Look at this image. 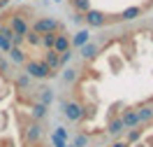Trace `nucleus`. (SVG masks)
<instances>
[{"instance_id":"nucleus-1","label":"nucleus","mask_w":153,"mask_h":147,"mask_svg":"<svg viewBox=\"0 0 153 147\" xmlns=\"http://www.w3.org/2000/svg\"><path fill=\"white\" fill-rule=\"evenodd\" d=\"M23 66H26V75H28L30 79H47V77H56V72L49 68L47 63H42V61H26Z\"/></svg>"},{"instance_id":"nucleus-2","label":"nucleus","mask_w":153,"mask_h":147,"mask_svg":"<svg viewBox=\"0 0 153 147\" xmlns=\"http://www.w3.org/2000/svg\"><path fill=\"white\" fill-rule=\"evenodd\" d=\"M58 21L51 19V17H39L35 23H33V33H37V35H47V33H58Z\"/></svg>"},{"instance_id":"nucleus-3","label":"nucleus","mask_w":153,"mask_h":147,"mask_svg":"<svg viewBox=\"0 0 153 147\" xmlns=\"http://www.w3.org/2000/svg\"><path fill=\"white\" fill-rule=\"evenodd\" d=\"M63 115H65L70 121H79L84 117V108L74 103V100H63Z\"/></svg>"},{"instance_id":"nucleus-4","label":"nucleus","mask_w":153,"mask_h":147,"mask_svg":"<svg viewBox=\"0 0 153 147\" xmlns=\"http://www.w3.org/2000/svg\"><path fill=\"white\" fill-rule=\"evenodd\" d=\"M10 30L14 33V35L23 38V35L30 30V26L26 23V17H21V14H12V17H10Z\"/></svg>"},{"instance_id":"nucleus-5","label":"nucleus","mask_w":153,"mask_h":147,"mask_svg":"<svg viewBox=\"0 0 153 147\" xmlns=\"http://www.w3.org/2000/svg\"><path fill=\"white\" fill-rule=\"evenodd\" d=\"M84 21H86L91 28H102V26L107 23V17L100 10H88L86 14H84Z\"/></svg>"},{"instance_id":"nucleus-6","label":"nucleus","mask_w":153,"mask_h":147,"mask_svg":"<svg viewBox=\"0 0 153 147\" xmlns=\"http://www.w3.org/2000/svg\"><path fill=\"white\" fill-rule=\"evenodd\" d=\"M53 51H56V54H65V51H72V47H70V38H67L65 33H56Z\"/></svg>"},{"instance_id":"nucleus-7","label":"nucleus","mask_w":153,"mask_h":147,"mask_svg":"<svg viewBox=\"0 0 153 147\" xmlns=\"http://www.w3.org/2000/svg\"><path fill=\"white\" fill-rule=\"evenodd\" d=\"M118 119H121L123 128H132V126H137V124H139V117H137V112H134V110H125Z\"/></svg>"},{"instance_id":"nucleus-8","label":"nucleus","mask_w":153,"mask_h":147,"mask_svg":"<svg viewBox=\"0 0 153 147\" xmlns=\"http://www.w3.org/2000/svg\"><path fill=\"white\" fill-rule=\"evenodd\" d=\"M12 35H14V33L10 30V26H2V28H0V49H2V51H10L12 49Z\"/></svg>"},{"instance_id":"nucleus-9","label":"nucleus","mask_w":153,"mask_h":147,"mask_svg":"<svg viewBox=\"0 0 153 147\" xmlns=\"http://www.w3.org/2000/svg\"><path fill=\"white\" fill-rule=\"evenodd\" d=\"M88 40H91V30H88V28H84V30H79L74 38L70 40V47H84Z\"/></svg>"},{"instance_id":"nucleus-10","label":"nucleus","mask_w":153,"mask_h":147,"mask_svg":"<svg viewBox=\"0 0 153 147\" xmlns=\"http://www.w3.org/2000/svg\"><path fill=\"white\" fill-rule=\"evenodd\" d=\"M42 63H47L51 70H58V68H60V63H58V54L53 51V49H47V51H44V59H42Z\"/></svg>"},{"instance_id":"nucleus-11","label":"nucleus","mask_w":153,"mask_h":147,"mask_svg":"<svg viewBox=\"0 0 153 147\" xmlns=\"http://www.w3.org/2000/svg\"><path fill=\"white\" fill-rule=\"evenodd\" d=\"M7 54H10V59L14 61V63H19V66H21V63H26V61H28V59H26V51H23L21 47H12L10 51H7Z\"/></svg>"},{"instance_id":"nucleus-12","label":"nucleus","mask_w":153,"mask_h":147,"mask_svg":"<svg viewBox=\"0 0 153 147\" xmlns=\"http://www.w3.org/2000/svg\"><path fill=\"white\" fill-rule=\"evenodd\" d=\"M142 14H144L142 7H128V10L121 12V19L123 21H132V19H137V17H142Z\"/></svg>"},{"instance_id":"nucleus-13","label":"nucleus","mask_w":153,"mask_h":147,"mask_svg":"<svg viewBox=\"0 0 153 147\" xmlns=\"http://www.w3.org/2000/svg\"><path fill=\"white\" fill-rule=\"evenodd\" d=\"M137 112V117H139V124L142 121H151L153 119V108H149V105H142L139 110H134Z\"/></svg>"},{"instance_id":"nucleus-14","label":"nucleus","mask_w":153,"mask_h":147,"mask_svg":"<svg viewBox=\"0 0 153 147\" xmlns=\"http://www.w3.org/2000/svg\"><path fill=\"white\" fill-rule=\"evenodd\" d=\"M39 124H30L28 126V131H26V138H28V142H37L39 140Z\"/></svg>"},{"instance_id":"nucleus-15","label":"nucleus","mask_w":153,"mask_h":147,"mask_svg":"<svg viewBox=\"0 0 153 147\" xmlns=\"http://www.w3.org/2000/svg\"><path fill=\"white\" fill-rule=\"evenodd\" d=\"M79 49H81L84 61H86V59H95V54H97V47H95V44H91V42H86L84 47H79Z\"/></svg>"},{"instance_id":"nucleus-16","label":"nucleus","mask_w":153,"mask_h":147,"mask_svg":"<svg viewBox=\"0 0 153 147\" xmlns=\"http://www.w3.org/2000/svg\"><path fill=\"white\" fill-rule=\"evenodd\" d=\"M72 7H74L79 14H86L91 10V0H72Z\"/></svg>"},{"instance_id":"nucleus-17","label":"nucleus","mask_w":153,"mask_h":147,"mask_svg":"<svg viewBox=\"0 0 153 147\" xmlns=\"http://www.w3.org/2000/svg\"><path fill=\"white\" fill-rule=\"evenodd\" d=\"M53 42H56V33H47V35L39 38V44L44 49H53Z\"/></svg>"},{"instance_id":"nucleus-18","label":"nucleus","mask_w":153,"mask_h":147,"mask_svg":"<svg viewBox=\"0 0 153 147\" xmlns=\"http://www.w3.org/2000/svg\"><path fill=\"white\" fill-rule=\"evenodd\" d=\"M30 115H33L35 119H42L44 115H47V105H42V103H35V105H33V110H30Z\"/></svg>"},{"instance_id":"nucleus-19","label":"nucleus","mask_w":153,"mask_h":147,"mask_svg":"<svg viewBox=\"0 0 153 147\" xmlns=\"http://www.w3.org/2000/svg\"><path fill=\"white\" fill-rule=\"evenodd\" d=\"M53 100V93H51V89H42V96H39V103L42 105H49Z\"/></svg>"},{"instance_id":"nucleus-20","label":"nucleus","mask_w":153,"mask_h":147,"mask_svg":"<svg viewBox=\"0 0 153 147\" xmlns=\"http://www.w3.org/2000/svg\"><path fill=\"white\" fill-rule=\"evenodd\" d=\"M107 131H109L111 136H116V133H121V131H123V124H121V119H114V121L109 124V128H107Z\"/></svg>"},{"instance_id":"nucleus-21","label":"nucleus","mask_w":153,"mask_h":147,"mask_svg":"<svg viewBox=\"0 0 153 147\" xmlns=\"http://www.w3.org/2000/svg\"><path fill=\"white\" fill-rule=\"evenodd\" d=\"M39 38H42V35H37V33H33V30H28V33L23 35V40H26L28 44H39Z\"/></svg>"},{"instance_id":"nucleus-22","label":"nucleus","mask_w":153,"mask_h":147,"mask_svg":"<svg viewBox=\"0 0 153 147\" xmlns=\"http://www.w3.org/2000/svg\"><path fill=\"white\" fill-rule=\"evenodd\" d=\"M63 79H65V82H70V84H72V82H74V79H76V70L67 68L65 72H63Z\"/></svg>"},{"instance_id":"nucleus-23","label":"nucleus","mask_w":153,"mask_h":147,"mask_svg":"<svg viewBox=\"0 0 153 147\" xmlns=\"http://www.w3.org/2000/svg\"><path fill=\"white\" fill-rule=\"evenodd\" d=\"M49 140L53 142V147H67V142H65V140H63V138H58V136H51V138H49Z\"/></svg>"},{"instance_id":"nucleus-24","label":"nucleus","mask_w":153,"mask_h":147,"mask_svg":"<svg viewBox=\"0 0 153 147\" xmlns=\"http://www.w3.org/2000/svg\"><path fill=\"white\" fill-rule=\"evenodd\" d=\"M139 136H142V131H139V128H134V131H130V133H128V142H134V140H137Z\"/></svg>"},{"instance_id":"nucleus-25","label":"nucleus","mask_w":153,"mask_h":147,"mask_svg":"<svg viewBox=\"0 0 153 147\" xmlns=\"http://www.w3.org/2000/svg\"><path fill=\"white\" fill-rule=\"evenodd\" d=\"M53 136L63 138V140H67V128H63V126H56V133H53Z\"/></svg>"},{"instance_id":"nucleus-26","label":"nucleus","mask_w":153,"mask_h":147,"mask_svg":"<svg viewBox=\"0 0 153 147\" xmlns=\"http://www.w3.org/2000/svg\"><path fill=\"white\" fill-rule=\"evenodd\" d=\"M88 145V140H86V136H79L76 138V142H74V147H86Z\"/></svg>"},{"instance_id":"nucleus-27","label":"nucleus","mask_w":153,"mask_h":147,"mask_svg":"<svg viewBox=\"0 0 153 147\" xmlns=\"http://www.w3.org/2000/svg\"><path fill=\"white\" fill-rule=\"evenodd\" d=\"M28 84H30V77H28V75L19 77V87H28Z\"/></svg>"},{"instance_id":"nucleus-28","label":"nucleus","mask_w":153,"mask_h":147,"mask_svg":"<svg viewBox=\"0 0 153 147\" xmlns=\"http://www.w3.org/2000/svg\"><path fill=\"white\" fill-rule=\"evenodd\" d=\"M111 147H128V142H114Z\"/></svg>"},{"instance_id":"nucleus-29","label":"nucleus","mask_w":153,"mask_h":147,"mask_svg":"<svg viewBox=\"0 0 153 147\" xmlns=\"http://www.w3.org/2000/svg\"><path fill=\"white\" fill-rule=\"evenodd\" d=\"M5 17H7V14H5ZM5 17H0V28H2V19H5Z\"/></svg>"},{"instance_id":"nucleus-30","label":"nucleus","mask_w":153,"mask_h":147,"mask_svg":"<svg viewBox=\"0 0 153 147\" xmlns=\"http://www.w3.org/2000/svg\"><path fill=\"white\" fill-rule=\"evenodd\" d=\"M56 2H60V0H56Z\"/></svg>"},{"instance_id":"nucleus-31","label":"nucleus","mask_w":153,"mask_h":147,"mask_svg":"<svg viewBox=\"0 0 153 147\" xmlns=\"http://www.w3.org/2000/svg\"><path fill=\"white\" fill-rule=\"evenodd\" d=\"M70 147H74V145H70Z\"/></svg>"}]
</instances>
